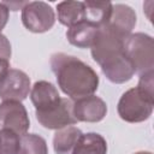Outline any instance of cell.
Returning a JSON list of instances; mask_svg holds the SVG:
<instances>
[{
	"label": "cell",
	"mask_w": 154,
	"mask_h": 154,
	"mask_svg": "<svg viewBox=\"0 0 154 154\" xmlns=\"http://www.w3.org/2000/svg\"><path fill=\"white\" fill-rule=\"evenodd\" d=\"M84 4V20L96 26L107 24L113 4L108 1H83Z\"/></svg>",
	"instance_id": "5bb4252c"
},
{
	"label": "cell",
	"mask_w": 154,
	"mask_h": 154,
	"mask_svg": "<svg viewBox=\"0 0 154 154\" xmlns=\"http://www.w3.org/2000/svg\"><path fill=\"white\" fill-rule=\"evenodd\" d=\"M123 52L126 59L131 63L135 73L144 75L153 72L154 69V42L153 37L135 32L129 35L123 43Z\"/></svg>",
	"instance_id": "3957f363"
},
{
	"label": "cell",
	"mask_w": 154,
	"mask_h": 154,
	"mask_svg": "<svg viewBox=\"0 0 154 154\" xmlns=\"http://www.w3.org/2000/svg\"><path fill=\"white\" fill-rule=\"evenodd\" d=\"M20 137L10 129H0V154H18Z\"/></svg>",
	"instance_id": "ac0fdd59"
},
{
	"label": "cell",
	"mask_w": 154,
	"mask_h": 154,
	"mask_svg": "<svg viewBox=\"0 0 154 154\" xmlns=\"http://www.w3.org/2000/svg\"><path fill=\"white\" fill-rule=\"evenodd\" d=\"M97 31H99V26L83 20L67 29L66 38L71 45L78 48H90L91 45L94 43Z\"/></svg>",
	"instance_id": "7c38bea8"
},
{
	"label": "cell",
	"mask_w": 154,
	"mask_h": 154,
	"mask_svg": "<svg viewBox=\"0 0 154 154\" xmlns=\"http://www.w3.org/2000/svg\"><path fill=\"white\" fill-rule=\"evenodd\" d=\"M30 99L35 106V112H46L59 105L61 97L58 89L47 81L36 82L30 90Z\"/></svg>",
	"instance_id": "30bf717a"
},
{
	"label": "cell",
	"mask_w": 154,
	"mask_h": 154,
	"mask_svg": "<svg viewBox=\"0 0 154 154\" xmlns=\"http://www.w3.org/2000/svg\"><path fill=\"white\" fill-rule=\"evenodd\" d=\"M11 43L8 41V38L0 32V59H5L8 60L11 58Z\"/></svg>",
	"instance_id": "ffe728a7"
},
{
	"label": "cell",
	"mask_w": 154,
	"mask_h": 154,
	"mask_svg": "<svg viewBox=\"0 0 154 154\" xmlns=\"http://www.w3.org/2000/svg\"><path fill=\"white\" fill-rule=\"evenodd\" d=\"M126 37L122 36L107 24L99 28L91 45V57L100 65L103 75L112 83L122 84L132 78L135 70L123 52Z\"/></svg>",
	"instance_id": "6da1fadb"
},
{
	"label": "cell",
	"mask_w": 154,
	"mask_h": 154,
	"mask_svg": "<svg viewBox=\"0 0 154 154\" xmlns=\"http://www.w3.org/2000/svg\"><path fill=\"white\" fill-rule=\"evenodd\" d=\"M72 111L77 122L97 123L105 118L107 113V105L101 97L93 94L75 100Z\"/></svg>",
	"instance_id": "9c48e42d"
},
{
	"label": "cell",
	"mask_w": 154,
	"mask_h": 154,
	"mask_svg": "<svg viewBox=\"0 0 154 154\" xmlns=\"http://www.w3.org/2000/svg\"><path fill=\"white\" fill-rule=\"evenodd\" d=\"M134 154H152L150 152H137V153H134Z\"/></svg>",
	"instance_id": "cb8c5ba5"
},
{
	"label": "cell",
	"mask_w": 154,
	"mask_h": 154,
	"mask_svg": "<svg viewBox=\"0 0 154 154\" xmlns=\"http://www.w3.org/2000/svg\"><path fill=\"white\" fill-rule=\"evenodd\" d=\"M154 72H148L140 76V81L137 84V90L148 100L154 101Z\"/></svg>",
	"instance_id": "d6986e66"
},
{
	"label": "cell",
	"mask_w": 154,
	"mask_h": 154,
	"mask_svg": "<svg viewBox=\"0 0 154 154\" xmlns=\"http://www.w3.org/2000/svg\"><path fill=\"white\" fill-rule=\"evenodd\" d=\"M8 16H10V10L2 2H0V31L5 28L8 20Z\"/></svg>",
	"instance_id": "44dd1931"
},
{
	"label": "cell",
	"mask_w": 154,
	"mask_h": 154,
	"mask_svg": "<svg viewBox=\"0 0 154 154\" xmlns=\"http://www.w3.org/2000/svg\"><path fill=\"white\" fill-rule=\"evenodd\" d=\"M0 126L10 129L17 135H25L30 120L24 105L19 101H2L0 103Z\"/></svg>",
	"instance_id": "8992f818"
},
{
	"label": "cell",
	"mask_w": 154,
	"mask_h": 154,
	"mask_svg": "<svg viewBox=\"0 0 154 154\" xmlns=\"http://www.w3.org/2000/svg\"><path fill=\"white\" fill-rule=\"evenodd\" d=\"M136 13L130 6L117 4L112 7V13L107 22V25L122 36L128 37L129 35H131V31L136 25Z\"/></svg>",
	"instance_id": "8fae6325"
},
{
	"label": "cell",
	"mask_w": 154,
	"mask_h": 154,
	"mask_svg": "<svg viewBox=\"0 0 154 154\" xmlns=\"http://www.w3.org/2000/svg\"><path fill=\"white\" fill-rule=\"evenodd\" d=\"M8 71H10V61L5 59H0V84L6 78Z\"/></svg>",
	"instance_id": "7402d4cb"
},
{
	"label": "cell",
	"mask_w": 154,
	"mask_h": 154,
	"mask_svg": "<svg viewBox=\"0 0 154 154\" xmlns=\"http://www.w3.org/2000/svg\"><path fill=\"white\" fill-rule=\"evenodd\" d=\"M30 91V78L22 70L10 69L6 78L0 84V99L2 101L22 102Z\"/></svg>",
	"instance_id": "ba28073f"
},
{
	"label": "cell",
	"mask_w": 154,
	"mask_h": 154,
	"mask_svg": "<svg viewBox=\"0 0 154 154\" xmlns=\"http://www.w3.org/2000/svg\"><path fill=\"white\" fill-rule=\"evenodd\" d=\"M154 101L144 97L137 88L126 90L119 99L118 114L128 123H141L147 120L153 113Z\"/></svg>",
	"instance_id": "277c9868"
},
{
	"label": "cell",
	"mask_w": 154,
	"mask_h": 154,
	"mask_svg": "<svg viewBox=\"0 0 154 154\" xmlns=\"http://www.w3.org/2000/svg\"><path fill=\"white\" fill-rule=\"evenodd\" d=\"M71 154H107L106 140L96 132L82 134Z\"/></svg>",
	"instance_id": "2e32d148"
},
{
	"label": "cell",
	"mask_w": 154,
	"mask_h": 154,
	"mask_svg": "<svg viewBox=\"0 0 154 154\" xmlns=\"http://www.w3.org/2000/svg\"><path fill=\"white\" fill-rule=\"evenodd\" d=\"M82 136V131L76 126H65L54 134L53 148L57 154H71L78 138Z\"/></svg>",
	"instance_id": "4fadbf2b"
},
{
	"label": "cell",
	"mask_w": 154,
	"mask_h": 154,
	"mask_svg": "<svg viewBox=\"0 0 154 154\" xmlns=\"http://www.w3.org/2000/svg\"><path fill=\"white\" fill-rule=\"evenodd\" d=\"M22 23L31 32H46L55 23L54 10L43 1H30L22 8Z\"/></svg>",
	"instance_id": "5b68a950"
},
{
	"label": "cell",
	"mask_w": 154,
	"mask_h": 154,
	"mask_svg": "<svg viewBox=\"0 0 154 154\" xmlns=\"http://www.w3.org/2000/svg\"><path fill=\"white\" fill-rule=\"evenodd\" d=\"M28 1H2V4L8 8V10H12V11H18V10H22L25 5H26Z\"/></svg>",
	"instance_id": "603a6c76"
},
{
	"label": "cell",
	"mask_w": 154,
	"mask_h": 154,
	"mask_svg": "<svg viewBox=\"0 0 154 154\" xmlns=\"http://www.w3.org/2000/svg\"><path fill=\"white\" fill-rule=\"evenodd\" d=\"M18 154H48V147L43 137L36 134H25L20 136Z\"/></svg>",
	"instance_id": "e0dca14e"
},
{
	"label": "cell",
	"mask_w": 154,
	"mask_h": 154,
	"mask_svg": "<svg viewBox=\"0 0 154 154\" xmlns=\"http://www.w3.org/2000/svg\"><path fill=\"white\" fill-rule=\"evenodd\" d=\"M57 12L60 24L67 28L84 20L83 1H61L57 5Z\"/></svg>",
	"instance_id": "9a60e30c"
},
{
	"label": "cell",
	"mask_w": 154,
	"mask_h": 154,
	"mask_svg": "<svg viewBox=\"0 0 154 154\" xmlns=\"http://www.w3.org/2000/svg\"><path fill=\"white\" fill-rule=\"evenodd\" d=\"M72 105L73 101L67 97H61L59 105L54 108L46 112H35L36 119L43 128L51 130H59L61 128L73 125L77 120L73 116Z\"/></svg>",
	"instance_id": "52a82bcc"
},
{
	"label": "cell",
	"mask_w": 154,
	"mask_h": 154,
	"mask_svg": "<svg viewBox=\"0 0 154 154\" xmlns=\"http://www.w3.org/2000/svg\"><path fill=\"white\" fill-rule=\"evenodd\" d=\"M49 64L59 88L70 99L89 96L97 90V73L78 58L65 53H54Z\"/></svg>",
	"instance_id": "7a4b0ae2"
}]
</instances>
